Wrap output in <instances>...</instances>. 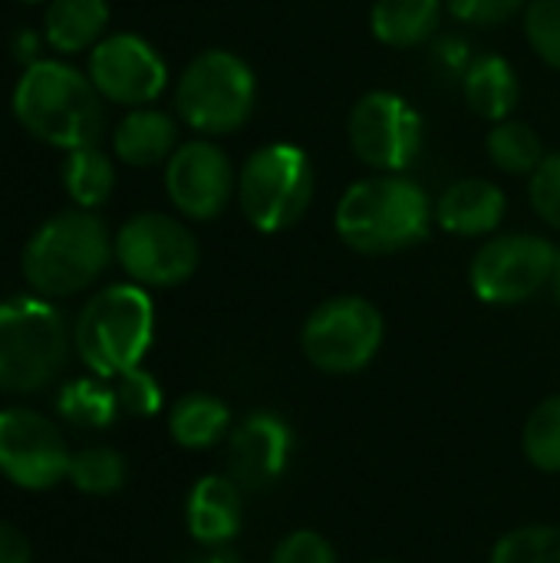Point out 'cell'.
Masks as SVG:
<instances>
[{
	"label": "cell",
	"instance_id": "cell-13",
	"mask_svg": "<svg viewBox=\"0 0 560 563\" xmlns=\"http://www.w3.org/2000/svg\"><path fill=\"white\" fill-rule=\"evenodd\" d=\"M165 191L185 218L211 221L238 191V175L215 142L195 139L178 145L165 162Z\"/></svg>",
	"mask_w": 560,
	"mask_h": 563
},
{
	"label": "cell",
	"instance_id": "cell-32",
	"mask_svg": "<svg viewBox=\"0 0 560 563\" xmlns=\"http://www.w3.org/2000/svg\"><path fill=\"white\" fill-rule=\"evenodd\" d=\"M271 563H337V554L317 531H294L277 544Z\"/></svg>",
	"mask_w": 560,
	"mask_h": 563
},
{
	"label": "cell",
	"instance_id": "cell-20",
	"mask_svg": "<svg viewBox=\"0 0 560 563\" xmlns=\"http://www.w3.org/2000/svg\"><path fill=\"white\" fill-rule=\"evenodd\" d=\"M442 0H376L370 13L373 36L393 49H413L436 36Z\"/></svg>",
	"mask_w": 560,
	"mask_h": 563
},
{
	"label": "cell",
	"instance_id": "cell-37",
	"mask_svg": "<svg viewBox=\"0 0 560 563\" xmlns=\"http://www.w3.org/2000/svg\"><path fill=\"white\" fill-rule=\"evenodd\" d=\"M380 563H389V561H380Z\"/></svg>",
	"mask_w": 560,
	"mask_h": 563
},
{
	"label": "cell",
	"instance_id": "cell-16",
	"mask_svg": "<svg viewBox=\"0 0 560 563\" xmlns=\"http://www.w3.org/2000/svg\"><path fill=\"white\" fill-rule=\"evenodd\" d=\"M505 211H508V198L488 178H459L432 205L436 224L459 238L495 234L498 224L505 221Z\"/></svg>",
	"mask_w": 560,
	"mask_h": 563
},
{
	"label": "cell",
	"instance_id": "cell-9",
	"mask_svg": "<svg viewBox=\"0 0 560 563\" xmlns=\"http://www.w3.org/2000/svg\"><path fill=\"white\" fill-rule=\"evenodd\" d=\"M558 247L538 234H495L469 267V284L479 300L495 307L525 303L541 294L558 271Z\"/></svg>",
	"mask_w": 560,
	"mask_h": 563
},
{
	"label": "cell",
	"instance_id": "cell-11",
	"mask_svg": "<svg viewBox=\"0 0 560 563\" xmlns=\"http://www.w3.org/2000/svg\"><path fill=\"white\" fill-rule=\"evenodd\" d=\"M347 135L353 155L386 175L406 172L419 152H422V119L419 112L396 92L376 89L366 92L350 119H347Z\"/></svg>",
	"mask_w": 560,
	"mask_h": 563
},
{
	"label": "cell",
	"instance_id": "cell-24",
	"mask_svg": "<svg viewBox=\"0 0 560 563\" xmlns=\"http://www.w3.org/2000/svg\"><path fill=\"white\" fill-rule=\"evenodd\" d=\"M63 185L79 208H86V211L99 208L112 195V185H116L112 158L99 145L73 148L63 165Z\"/></svg>",
	"mask_w": 560,
	"mask_h": 563
},
{
	"label": "cell",
	"instance_id": "cell-30",
	"mask_svg": "<svg viewBox=\"0 0 560 563\" xmlns=\"http://www.w3.org/2000/svg\"><path fill=\"white\" fill-rule=\"evenodd\" d=\"M528 198H531V208L538 211V218L560 231V152L545 155V162L535 168Z\"/></svg>",
	"mask_w": 560,
	"mask_h": 563
},
{
	"label": "cell",
	"instance_id": "cell-4",
	"mask_svg": "<svg viewBox=\"0 0 560 563\" xmlns=\"http://www.w3.org/2000/svg\"><path fill=\"white\" fill-rule=\"evenodd\" d=\"M155 307L139 284H112L99 290L76 317V356L102 379H116L142 363L152 346Z\"/></svg>",
	"mask_w": 560,
	"mask_h": 563
},
{
	"label": "cell",
	"instance_id": "cell-14",
	"mask_svg": "<svg viewBox=\"0 0 560 563\" xmlns=\"http://www.w3.org/2000/svg\"><path fill=\"white\" fill-rule=\"evenodd\" d=\"M89 79L102 99L119 106H149L165 89L168 69L155 46L135 33H112L89 53Z\"/></svg>",
	"mask_w": 560,
	"mask_h": 563
},
{
	"label": "cell",
	"instance_id": "cell-19",
	"mask_svg": "<svg viewBox=\"0 0 560 563\" xmlns=\"http://www.w3.org/2000/svg\"><path fill=\"white\" fill-rule=\"evenodd\" d=\"M462 92L475 115L488 122H505L521 99V82H518L515 66L505 56L485 53V56H475L469 69L462 73Z\"/></svg>",
	"mask_w": 560,
	"mask_h": 563
},
{
	"label": "cell",
	"instance_id": "cell-22",
	"mask_svg": "<svg viewBox=\"0 0 560 563\" xmlns=\"http://www.w3.org/2000/svg\"><path fill=\"white\" fill-rule=\"evenodd\" d=\"M231 426V412L208 393H191L168 412V432L182 449H211Z\"/></svg>",
	"mask_w": 560,
	"mask_h": 563
},
{
	"label": "cell",
	"instance_id": "cell-17",
	"mask_svg": "<svg viewBox=\"0 0 560 563\" xmlns=\"http://www.w3.org/2000/svg\"><path fill=\"white\" fill-rule=\"evenodd\" d=\"M241 485L231 475H205L188 495V534L198 544L221 548L241 531Z\"/></svg>",
	"mask_w": 560,
	"mask_h": 563
},
{
	"label": "cell",
	"instance_id": "cell-36",
	"mask_svg": "<svg viewBox=\"0 0 560 563\" xmlns=\"http://www.w3.org/2000/svg\"><path fill=\"white\" fill-rule=\"evenodd\" d=\"M551 287H554V297H558V303H560V257H558V271H554V280H551Z\"/></svg>",
	"mask_w": 560,
	"mask_h": 563
},
{
	"label": "cell",
	"instance_id": "cell-18",
	"mask_svg": "<svg viewBox=\"0 0 560 563\" xmlns=\"http://www.w3.org/2000/svg\"><path fill=\"white\" fill-rule=\"evenodd\" d=\"M178 125L168 112L162 109H149V106H135L112 132V148L125 165L145 168V165H158L168 162L172 152L178 148Z\"/></svg>",
	"mask_w": 560,
	"mask_h": 563
},
{
	"label": "cell",
	"instance_id": "cell-29",
	"mask_svg": "<svg viewBox=\"0 0 560 563\" xmlns=\"http://www.w3.org/2000/svg\"><path fill=\"white\" fill-rule=\"evenodd\" d=\"M525 36L548 66L560 69V0H528Z\"/></svg>",
	"mask_w": 560,
	"mask_h": 563
},
{
	"label": "cell",
	"instance_id": "cell-34",
	"mask_svg": "<svg viewBox=\"0 0 560 563\" xmlns=\"http://www.w3.org/2000/svg\"><path fill=\"white\" fill-rule=\"evenodd\" d=\"M0 563H30V541L7 521H0Z\"/></svg>",
	"mask_w": 560,
	"mask_h": 563
},
{
	"label": "cell",
	"instance_id": "cell-10",
	"mask_svg": "<svg viewBox=\"0 0 560 563\" xmlns=\"http://www.w3.org/2000/svg\"><path fill=\"white\" fill-rule=\"evenodd\" d=\"M116 257L139 287H175L195 274L198 244L172 214L142 211L116 234Z\"/></svg>",
	"mask_w": 560,
	"mask_h": 563
},
{
	"label": "cell",
	"instance_id": "cell-33",
	"mask_svg": "<svg viewBox=\"0 0 560 563\" xmlns=\"http://www.w3.org/2000/svg\"><path fill=\"white\" fill-rule=\"evenodd\" d=\"M528 0H446L455 20L472 23V26H495L515 16Z\"/></svg>",
	"mask_w": 560,
	"mask_h": 563
},
{
	"label": "cell",
	"instance_id": "cell-6",
	"mask_svg": "<svg viewBox=\"0 0 560 563\" xmlns=\"http://www.w3.org/2000/svg\"><path fill=\"white\" fill-rule=\"evenodd\" d=\"M257 102V79L251 66L228 49L198 53L175 89L178 119L201 135H231L238 132Z\"/></svg>",
	"mask_w": 560,
	"mask_h": 563
},
{
	"label": "cell",
	"instance_id": "cell-5",
	"mask_svg": "<svg viewBox=\"0 0 560 563\" xmlns=\"http://www.w3.org/2000/svg\"><path fill=\"white\" fill-rule=\"evenodd\" d=\"M69 353L63 313L46 297L0 303V389L36 393L50 386Z\"/></svg>",
	"mask_w": 560,
	"mask_h": 563
},
{
	"label": "cell",
	"instance_id": "cell-27",
	"mask_svg": "<svg viewBox=\"0 0 560 563\" xmlns=\"http://www.w3.org/2000/svg\"><path fill=\"white\" fill-rule=\"evenodd\" d=\"M525 459L541 472H560V396L545 399L525 422L521 435Z\"/></svg>",
	"mask_w": 560,
	"mask_h": 563
},
{
	"label": "cell",
	"instance_id": "cell-7",
	"mask_svg": "<svg viewBox=\"0 0 560 563\" xmlns=\"http://www.w3.org/2000/svg\"><path fill=\"white\" fill-rule=\"evenodd\" d=\"M314 201V165L304 148L274 142L257 148L238 175V205L251 228L281 234L294 228Z\"/></svg>",
	"mask_w": 560,
	"mask_h": 563
},
{
	"label": "cell",
	"instance_id": "cell-2",
	"mask_svg": "<svg viewBox=\"0 0 560 563\" xmlns=\"http://www.w3.org/2000/svg\"><path fill=\"white\" fill-rule=\"evenodd\" d=\"M13 112L20 125L56 148H83L96 145L102 135V106L99 89L79 69L36 59L26 66L13 89Z\"/></svg>",
	"mask_w": 560,
	"mask_h": 563
},
{
	"label": "cell",
	"instance_id": "cell-12",
	"mask_svg": "<svg viewBox=\"0 0 560 563\" xmlns=\"http://www.w3.org/2000/svg\"><path fill=\"white\" fill-rule=\"evenodd\" d=\"M63 432L33 409L0 412V475L23 492H50L69 478Z\"/></svg>",
	"mask_w": 560,
	"mask_h": 563
},
{
	"label": "cell",
	"instance_id": "cell-1",
	"mask_svg": "<svg viewBox=\"0 0 560 563\" xmlns=\"http://www.w3.org/2000/svg\"><path fill=\"white\" fill-rule=\"evenodd\" d=\"M436 214L422 185L399 175L360 178L337 205L333 228L347 247L366 257H386L429 238Z\"/></svg>",
	"mask_w": 560,
	"mask_h": 563
},
{
	"label": "cell",
	"instance_id": "cell-8",
	"mask_svg": "<svg viewBox=\"0 0 560 563\" xmlns=\"http://www.w3.org/2000/svg\"><path fill=\"white\" fill-rule=\"evenodd\" d=\"M383 313L366 297H330L323 300L300 330V346L310 366L330 376L360 373L373 363L383 346Z\"/></svg>",
	"mask_w": 560,
	"mask_h": 563
},
{
	"label": "cell",
	"instance_id": "cell-15",
	"mask_svg": "<svg viewBox=\"0 0 560 563\" xmlns=\"http://www.w3.org/2000/svg\"><path fill=\"white\" fill-rule=\"evenodd\" d=\"M294 432L274 412H251L228 439V475L251 492L271 488L290 459Z\"/></svg>",
	"mask_w": 560,
	"mask_h": 563
},
{
	"label": "cell",
	"instance_id": "cell-28",
	"mask_svg": "<svg viewBox=\"0 0 560 563\" xmlns=\"http://www.w3.org/2000/svg\"><path fill=\"white\" fill-rule=\"evenodd\" d=\"M492 563H560V528L528 525L508 531L495 544Z\"/></svg>",
	"mask_w": 560,
	"mask_h": 563
},
{
	"label": "cell",
	"instance_id": "cell-26",
	"mask_svg": "<svg viewBox=\"0 0 560 563\" xmlns=\"http://www.w3.org/2000/svg\"><path fill=\"white\" fill-rule=\"evenodd\" d=\"M69 482L83 495H96V498L116 495L125 485V459L106 445L83 449L69 459Z\"/></svg>",
	"mask_w": 560,
	"mask_h": 563
},
{
	"label": "cell",
	"instance_id": "cell-23",
	"mask_svg": "<svg viewBox=\"0 0 560 563\" xmlns=\"http://www.w3.org/2000/svg\"><path fill=\"white\" fill-rule=\"evenodd\" d=\"M56 409L76 429H106L119 412V396L116 386H106L102 376H83L59 389Z\"/></svg>",
	"mask_w": 560,
	"mask_h": 563
},
{
	"label": "cell",
	"instance_id": "cell-3",
	"mask_svg": "<svg viewBox=\"0 0 560 563\" xmlns=\"http://www.w3.org/2000/svg\"><path fill=\"white\" fill-rule=\"evenodd\" d=\"M112 251L109 231L92 211H59L26 241L23 277L40 297H69L109 267Z\"/></svg>",
	"mask_w": 560,
	"mask_h": 563
},
{
	"label": "cell",
	"instance_id": "cell-25",
	"mask_svg": "<svg viewBox=\"0 0 560 563\" xmlns=\"http://www.w3.org/2000/svg\"><path fill=\"white\" fill-rule=\"evenodd\" d=\"M488 158L495 162V168L508 172V175H535V168L545 162V145L538 139V132L525 122L505 119L495 122L488 132Z\"/></svg>",
	"mask_w": 560,
	"mask_h": 563
},
{
	"label": "cell",
	"instance_id": "cell-31",
	"mask_svg": "<svg viewBox=\"0 0 560 563\" xmlns=\"http://www.w3.org/2000/svg\"><path fill=\"white\" fill-rule=\"evenodd\" d=\"M116 396L119 409H125L129 416H155L162 409V386L142 366L116 376Z\"/></svg>",
	"mask_w": 560,
	"mask_h": 563
},
{
	"label": "cell",
	"instance_id": "cell-35",
	"mask_svg": "<svg viewBox=\"0 0 560 563\" xmlns=\"http://www.w3.org/2000/svg\"><path fill=\"white\" fill-rule=\"evenodd\" d=\"M195 563H238L231 554H221V551H215L211 558H205V561H195Z\"/></svg>",
	"mask_w": 560,
	"mask_h": 563
},
{
	"label": "cell",
	"instance_id": "cell-21",
	"mask_svg": "<svg viewBox=\"0 0 560 563\" xmlns=\"http://www.w3.org/2000/svg\"><path fill=\"white\" fill-rule=\"evenodd\" d=\"M109 23L106 0H50L46 7V43L59 53H79L99 43Z\"/></svg>",
	"mask_w": 560,
	"mask_h": 563
}]
</instances>
